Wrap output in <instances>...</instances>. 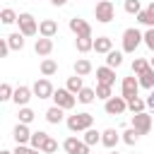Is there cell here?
Segmentation results:
<instances>
[{
  "instance_id": "obj_20",
  "label": "cell",
  "mask_w": 154,
  "mask_h": 154,
  "mask_svg": "<svg viewBox=\"0 0 154 154\" xmlns=\"http://www.w3.org/2000/svg\"><path fill=\"white\" fill-rule=\"evenodd\" d=\"M75 48L79 53H89V51H94V38L91 36H77L75 38Z\"/></svg>"
},
{
  "instance_id": "obj_47",
  "label": "cell",
  "mask_w": 154,
  "mask_h": 154,
  "mask_svg": "<svg viewBox=\"0 0 154 154\" xmlns=\"http://www.w3.org/2000/svg\"><path fill=\"white\" fill-rule=\"evenodd\" d=\"M108 154H118V152H116V149H111V152H108Z\"/></svg>"
},
{
  "instance_id": "obj_30",
  "label": "cell",
  "mask_w": 154,
  "mask_h": 154,
  "mask_svg": "<svg viewBox=\"0 0 154 154\" xmlns=\"http://www.w3.org/2000/svg\"><path fill=\"white\" fill-rule=\"evenodd\" d=\"M17 19H19V14H17L12 7H5V10L0 12V22H2V24H14Z\"/></svg>"
},
{
  "instance_id": "obj_29",
  "label": "cell",
  "mask_w": 154,
  "mask_h": 154,
  "mask_svg": "<svg viewBox=\"0 0 154 154\" xmlns=\"http://www.w3.org/2000/svg\"><path fill=\"white\" fill-rule=\"evenodd\" d=\"M89 147H94V144H99L101 142V132L99 130H94V128H89V130H84V137H82Z\"/></svg>"
},
{
  "instance_id": "obj_43",
  "label": "cell",
  "mask_w": 154,
  "mask_h": 154,
  "mask_svg": "<svg viewBox=\"0 0 154 154\" xmlns=\"http://www.w3.org/2000/svg\"><path fill=\"white\" fill-rule=\"evenodd\" d=\"M147 108H152V111H154V91L147 96Z\"/></svg>"
},
{
  "instance_id": "obj_24",
  "label": "cell",
  "mask_w": 154,
  "mask_h": 154,
  "mask_svg": "<svg viewBox=\"0 0 154 154\" xmlns=\"http://www.w3.org/2000/svg\"><path fill=\"white\" fill-rule=\"evenodd\" d=\"M55 72H58V63L51 60V58H43V60H41V75H43V77H51V75H55Z\"/></svg>"
},
{
  "instance_id": "obj_38",
  "label": "cell",
  "mask_w": 154,
  "mask_h": 154,
  "mask_svg": "<svg viewBox=\"0 0 154 154\" xmlns=\"http://www.w3.org/2000/svg\"><path fill=\"white\" fill-rule=\"evenodd\" d=\"M12 94H14V89H12L7 82H2V84H0V101H10Z\"/></svg>"
},
{
  "instance_id": "obj_16",
  "label": "cell",
  "mask_w": 154,
  "mask_h": 154,
  "mask_svg": "<svg viewBox=\"0 0 154 154\" xmlns=\"http://www.w3.org/2000/svg\"><path fill=\"white\" fill-rule=\"evenodd\" d=\"M34 51H36V55H51V51H53V38H46V36H41V38H36V43H34Z\"/></svg>"
},
{
  "instance_id": "obj_17",
  "label": "cell",
  "mask_w": 154,
  "mask_h": 154,
  "mask_svg": "<svg viewBox=\"0 0 154 154\" xmlns=\"http://www.w3.org/2000/svg\"><path fill=\"white\" fill-rule=\"evenodd\" d=\"M38 34L46 36V38H53L58 34V24L53 19H43V22H38Z\"/></svg>"
},
{
  "instance_id": "obj_14",
  "label": "cell",
  "mask_w": 154,
  "mask_h": 154,
  "mask_svg": "<svg viewBox=\"0 0 154 154\" xmlns=\"http://www.w3.org/2000/svg\"><path fill=\"white\" fill-rule=\"evenodd\" d=\"M31 94H34V89H29V87H17L14 94H12V101H14L17 106H26V103L31 101Z\"/></svg>"
},
{
  "instance_id": "obj_37",
  "label": "cell",
  "mask_w": 154,
  "mask_h": 154,
  "mask_svg": "<svg viewBox=\"0 0 154 154\" xmlns=\"http://www.w3.org/2000/svg\"><path fill=\"white\" fill-rule=\"evenodd\" d=\"M137 22L144 24V26H154V14H152L149 10H142V12L137 14Z\"/></svg>"
},
{
  "instance_id": "obj_36",
  "label": "cell",
  "mask_w": 154,
  "mask_h": 154,
  "mask_svg": "<svg viewBox=\"0 0 154 154\" xmlns=\"http://www.w3.org/2000/svg\"><path fill=\"white\" fill-rule=\"evenodd\" d=\"M149 67V60H144V58H135L132 60V75H140V72H144Z\"/></svg>"
},
{
  "instance_id": "obj_25",
  "label": "cell",
  "mask_w": 154,
  "mask_h": 154,
  "mask_svg": "<svg viewBox=\"0 0 154 154\" xmlns=\"http://www.w3.org/2000/svg\"><path fill=\"white\" fill-rule=\"evenodd\" d=\"M48 137H51V135H48V132H43V130H38V132H31L29 147H34V149H41V147H43V142H46Z\"/></svg>"
},
{
  "instance_id": "obj_1",
  "label": "cell",
  "mask_w": 154,
  "mask_h": 154,
  "mask_svg": "<svg viewBox=\"0 0 154 154\" xmlns=\"http://www.w3.org/2000/svg\"><path fill=\"white\" fill-rule=\"evenodd\" d=\"M89 128H94V116L91 113H72V116H67V130L70 132H84V130H89Z\"/></svg>"
},
{
  "instance_id": "obj_15",
  "label": "cell",
  "mask_w": 154,
  "mask_h": 154,
  "mask_svg": "<svg viewBox=\"0 0 154 154\" xmlns=\"http://www.w3.org/2000/svg\"><path fill=\"white\" fill-rule=\"evenodd\" d=\"M123 137H120V132H116L113 128H108V130H103L101 132V144L103 147H108V149H116V144L120 142Z\"/></svg>"
},
{
  "instance_id": "obj_45",
  "label": "cell",
  "mask_w": 154,
  "mask_h": 154,
  "mask_svg": "<svg viewBox=\"0 0 154 154\" xmlns=\"http://www.w3.org/2000/svg\"><path fill=\"white\" fill-rule=\"evenodd\" d=\"M147 10H149V12H152V14H154V0H152V2H149V5H147Z\"/></svg>"
},
{
  "instance_id": "obj_11",
  "label": "cell",
  "mask_w": 154,
  "mask_h": 154,
  "mask_svg": "<svg viewBox=\"0 0 154 154\" xmlns=\"http://www.w3.org/2000/svg\"><path fill=\"white\" fill-rule=\"evenodd\" d=\"M70 31H72L75 36H91L89 22H84V19H79V17H72V19H70Z\"/></svg>"
},
{
  "instance_id": "obj_13",
  "label": "cell",
  "mask_w": 154,
  "mask_h": 154,
  "mask_svg": "<svg viewBox=\"0 0 154 154\" xmlns=\"http://www.w3.org/2000/svg\"><path fill=\"white\" fill-rule=\"evenodd\" d=\"M96 82H99V84H111V87H113V82H116V70L108 67V65L96 67Z\"/></svg>"
},
{
  "instance_id": "obj_46",
  "label": "cell",
  "mask_w": 154,
  "mask_h": 154,
  "mask_svg": "<svg viewBox=\"0 0 154 154\" xmlns=\"http://www.w3.org/2000/svg\"><path fill=\"white\" fill-rule=\"evenodd\" d=\"M0 154H14V152H10V149H2V152H0Z\"/></svg>"
},
{
  "instance_id": "obj_9",
  "label": "cell",
  "mask_w": 154,
  "mask_h": 154,
  "mask_svg": "<svg viewBox=\"0 0 154 154\" xmlns=\"http://www.w3.org/2000/svg\"><path fill=\"white\" fill-rule=\"evenodd\" d=\"M63 149L67 154H89V144L84 140H77V137H67L63 142Z\"/></svg>"
},
{
  "instance_id": "obj_42",
  "label": "cell",
  "mask_w": 154,
  "mask_h": 154,
  "mask_svg": "<svg viewBox=\"0 0 154 154\" xmlns=\"http://www.w3.org/2000/svg\"><path fill=\"white\" fill-rule=\"evenodd\" d=\"M12 48H10V43H7V38H0V58H7V53H10Z\"/></svg>"
},
{
  "instance_id": "obj_44",
  "label": "cell",
  "mask_w": 154,
  "mask_h": 154,
  "mask_svg": "<svg viewBox=\"0 0 154 154\" xmlns=\"http://www.w3.org/2000/svg\"><path fill=\"white\" fill-rule=\"evenodd\" d=\"M51 2H53V5H55V7H63V5H65V2H67V0H51Z\"/></svg>"
},
{
  "instance_id": "obj_40",
  "label": "cell",
  "mask_w": 154,
  "mask_h": 154,
  "mask_svg": "<svg viewBox=\"0 0 154 154\" xmlns=\"http://www.w3.org/2000/svg\"><path fill=\"white\" fill-rule=\"evenodd\" d=\"M144 46H147L149 51H154V26H149V29L144 31Z\"/></svg>"
},
{
  "instance_id": "obj_31",
  "label": "cell",
  "mask_w": 154,
  "mask_h": 154,
  "mask_svg": "<svg viewBox=\"0 0 154 154\" xmlns=\"http://www.w3.org/2000/svg\"><path fill=\"white\" fill-rule=\"evenodd\" d=\"M82 87H84V82H82V77H79V75H75V77H67V89H70L75 96L82 91Z\"/></svg>"
},
{
  "instance_id": "obj_21",
  "label": "cell",
  "mask_w": 154,
  "mask_h": 154,
  "mask_svg": "<svg viewBox=\"0 0 154 154\" xmlns=\"http://www.w3.org/2000/svg\"><path fill=\"white\" fill-rule=\"evenodd\" d=\"M63 116H65V108H60V106H51V108L46 111V120H48L51 125H58V123L63 120Z\"/></svg>"
},
{
  "instance_id": "obj_48",
  "label": "cell",
  "mask_w": 154,
  "mask_h": 154,
  "mask_svg": "<svg viewBox=\"0 0 154 154\" xmlns=\"http://www.w3.org/2000/svg\"><path fill=\"white\" fill-rule=\"evenodd\" d=\"M149 65H152V67H154V58H152V60H149Z\"/></svg>"
},
{
  "instance_id": "obj_2",
  "label": "cell",
  "mask_w": 154,
  "mask_h": 154,
  "mask_svg": "<svg viewBox=\"0 0 154 154\" xmlns=\"http://www.w3.org/2000/svg\"><path fill=\"white\" fill-rule=\"evenodd\" d=\"M142 41H144V34L140 29H135V26L125 29L123 31V53H135Z\"/></svg>"
},
{
  "instance_id": "obj_28",
  "label": "cell",
  "mask_w": 154,
  "mask_h": 154,
  "mask_svg": "<svg viewBox=\"0 0 154 154\" xmlns=\"http://www.w3.org/2000/svg\"><path fill=\"white\" fill-rule=\"evenodd\" d=\"M144 108H147V99L135 96V99H130V101H128V111H130V113H142Z\"/></svg>"
},
{
  "instance_id": "obj_27",
  "label": "cell",
  "mask_w": 154,
  "mask_h": 154,
  "mask_svg": "<svg viewBox=\"0 0 154 154\" xmlns=\"http://www.w3.org/2000/svg\"><path fill=\"white\" fill-rule=\"evenodd\" d=\"M94 99H96V89H91V87H82V91L77 94L79 103H91Z\"/></svg>"
},
{
  "instance_id": "obj_10",
  "label": "cell",
  "mask_w": 154,
  "mask_h": 154,
  "mask_svg": "<svg viewBox=\"0 0 154 154\" xmlns=\"http://www.w3.org/2000/svg\"><path fill=\"white\" fill-rule=\"evenodd\" d=\"M31 89H34V96H38V99H53V91H55V89H53V84H51L46 77L36 79Z\"/></svg>"
},
{
  "instance_id": "obj_8",
  "label": "cell",
  "mask_w": 154,
  "mask_h": 154,
  "mask_svg": "<svg viewBox=\"0 0 154 154\" xmlns=\"http://www.w3.org/2000/svg\"><path fill=\"white\" fill-rule=\"evenodd\" d=\"M132 128H135L140 135H147V132L152 130V116H149L147 111H142V113H132Z\"/></svg>"
},
{
  "instance_id": "obj_22",
  "label": "cell",
  "mask_w": 154,
  "mask_h": 154,
  "mask_svg": "<svg viewBox=\"0 0 154 154\" xmlns=\"http://www.w3.org/2000/svg\"><path fill=\"white\" fill-rule=\"evenodd\" d=\"M91 70H94V67H91V63H89L87 58H77V60H75V75H79V77H87Z\"/></svg>"
},
{
  "instance_id": "obj_39",
  "label": "cell",
  "mask_w": 154,
  "mask_h": 154,
  "mask_svg": "<svg viewBox=\"0 0 154 154\" xmlns=\"http://www.w3.org/2000/svg\"><path fill=\"white\" fill-rule=\"evenodd\" d=\"M41 152H43V154H53V152H58V142H55L53 137H48V140L43 142V147H41Z\"/></svg>"
},
{
  "instance_id": "obj_32",
  "label": "cell",
  "mask_w": 154,
  "mask_h": 154,
  "mask_svg": "<svg viewBox=\"0 0 154 154\" xmlns=\"http://www.w3.org/2000/svg\"><path fill=\"white\" fill-rule=\"evenodd\" d=\"M113 96V91H111V84H99L96 82V99H103V101H108Z\"/></svg>"
},
{
  "instance_id": "obj_33",
  "label": "cell",
  "mask_w": 154,
  "mask_h": 154,
  "mask_svg": "<svg viewBox=\"0 0 154 154\" xmlns=\"http://www.w3.org/2000/svg\"><path fill=\"white\" fill-rule=\"evenodd\" d=\"M34 118H36V113H34L29 106H19V123H26V125H29Z\"/></svg>"
},
{
  "instance_id": "obj_7",
  "label": "cell",
  "mask_w": 154,
  "mask_h": 154,
  "mask_svg": "<svg viewBox=\"0 0 154 154\" xmlns=\"http://www.w3.org/2000/svg\"><path fill=\"white\" fill-rule=\"evenodd\" d=\"M140 91V79L132 75V77H123V84H120V96H125L128 101L135 99Z\"/></svg>"
},
{
  "instance_id": "obj_34",
  "label": "cell",
  "mask_w": 154,
  "mask_h": 154,
  "mask_svg": "<svg viewBox=\"0 0 154 154\" xmlns=\"http://www.w3.org/2000/svg\"><path fill=\"white\" fill-rule=\"evenodd\" d=\"M123 7H125V12H128V14H135V17L142 12V2H140V0H125V5H123Z\"/></svg>"
},
{
  "instance_id": "obj_23",
  "label": "cell",
  "mask_w": 154,
  "mask_h": 154,
  "mask_svg": "<svg viewBox=\"0 0 154 154\" xmlns=\"http://www.w3.org/2000/svg\"><path fill=\"white\" fill-rule=\"evenodd\" d=\"M7 43H10L12 51H22V48H24V34H22V31L10 34V36H7Z\"/></svg>"
},
{
  "instance_id": "obj_6",
  "label": "cell",
  "mask_w": 154,
  "mask_h": 154,
  "mask_svg": "<svg viewBox=\"0 0 154 154\" xmlns=\"http://www.w3.org/2000/svg\"><path fill=\"white\" fill-rule=\"evenodd\" d=\"M103 111L108 116H123L128 111V99L125 96H111L106 103H103Z\"/></svg>"
},
{
  "instance_id": "obj_12",
  "label": "cell",
  "mask_w": 154,
  "mask_h": 154,
  "mask_svg": "<svg viewBox=\"0 0 154 154\" xmlns=\"http://www.w3.org/2000/svg\"><path fill=\"white\" fill-rule=\"evenodd\" d=\"M12 137H14V142H17V144H29V140H31L29 125H26V123H17V125H14V130H12Z\"/></svg>"
},
{
  "instance_id": "obj_4",
  "label": "cell",
  "mask_w": 154,
  "mask_h": 154,
  "mask_svg": "<svg viewBox=\"0 0 154 154\" xmlns=\"http://www.w3.org/2000/svg\"><path fill=\"white\" fill-rule=\"evenodd\" d=\"M53 101H55V106H60V108L70 111V108H75L77 96H75V94L65 87V89H55V91H53Z\"/></svg>"
},
{
  "instance_id": "obj_18",
  "label": "cell",
  "mask_w": 154,
  "mask_h": 154,
  "mask_svg": "<svg viewBox=\"0 0 154 154\" xmlns=\"http://www.w3.org/2000/svg\"><path fill=\"white\" fill-rule=\"evenodd\" d=\"M94 51L106 55V53H111V51H113V41H111L108 36H96V38H94Z\"/></svg>"
},
{
  "instance_id": "obj_41",
  "label": "cell",
  "mask_w": 154,
  "mask_h": 154,
  "mask_svg": "<svg viewBox=\"0 0 154 154\" xmlns=\"http://www.w3.org/2000/svg\"><path fill=\"white\" fill-rule=\"evenodd\" d=\"M14 154H41V149H34V147H26V144H17Z\"/></svg>"
},
{
  "instance_id": "obj_5",
  "label": "cell",
  "mask_w": 154,
  "mask_h": 154,
  "mask_svg": "<svg viewBox=\"0 0 154 154\" xmlns=\"http://www.w3.org/2000/svg\"><path fill=\"white\" fill-rule=\"evenodd\" d=\"M17 24H19V31L24 36H36L38 34V24H36L34 14H29V12H22L19 19H17Z\"/></svg>"
},
{
  "instance_id": "obj_26",
  "label": "cell",
  "mask_w": 154,
  "mask_h": 154,
  "mask_svg": "<svg viewBox=\"0 0 154 154\" xmlns=\"http://www.w3.org/2000/svg\"><path fill=\"white\" fill-rule=\"evenodd\" d=\"M106 65L113 67V70L120 67V65H123V53H120V51H111V53H106Z\"/></svg>"
},
{
  "instance_id": "obj_35",
  "label": "cell",
  "mask_w": 154,
  "mask_h": 154,
  "mask_svg": "<svg viewBox=\"0 0 154 154\" xmlns=\"http://www.w3.org/2000/svg\"><path fill=\"white\" fill-rule=\"evenodd\" d=\"M137 140H140V132H137V130H135V128L130 125V128H128V130L123 132V142H125V144H135Z\"/></svg>"
},
{
  "instance_id": "obj_3",
  "label": "cell",
  "mask_w": 154,
  "mask_h": 154,
  "mask_svg": "<svg viewBox=\"0 0 154 154\" xmlns=\"http://www.w3.org/2000/svg\"><path fill=\"white\" fill-rule=\"evenodd\" d=\"M94 17H96V22H101V24L113 22V17H116V7H113V2H111V0H99L96 7H94Z\"/></svg>"
},
{
  "instance_id": "obj_19",
  "label": "cell",
  "mask_w": 154,
  "mask_h": 154,
  "mask_svg": "<svg viewBox=\"0 0 154 154\" xmlns=\"http://www.w3.org/2000/svg\"><path fill=\"white\" fill-rule=\"evenodd\" d=\"M137 79H140V87H144V89H154V67L149 65L144 72L137 75Z\"/></svg>"
}]
</instances>
